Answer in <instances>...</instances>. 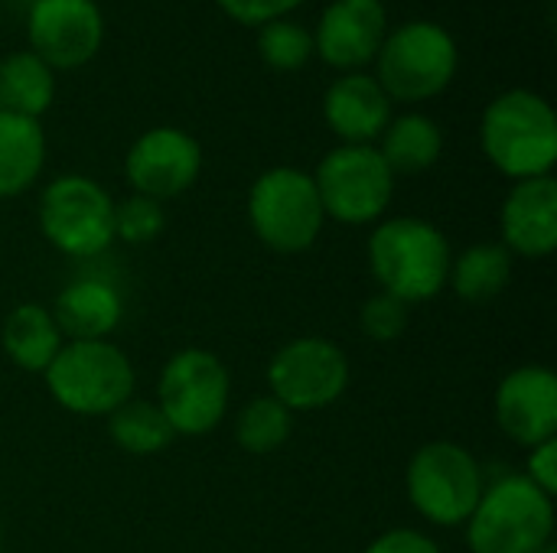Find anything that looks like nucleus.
I'll return each mask as SVG.
<instances>
[{
	"mask_svg": "<svg viewBox=\"0 0 557 553\" xmlns=\"http://www.w3.org/2000/svg\"><path fill=\"white\" fill-rule=\"evenodd\" d=\"M46 134L36 117L0 108V199L23 196L42 173Z\"/></svg>",
	"mask_w": 557,
	"mask_h": 553,
	"instance_id": "obj_19",
	"label": "nucleus"
},
{
	"mask_svg": "<svg viewBox=\"0 0 557 553\" xmlns=\"http://www.w3.org/2000/svg\"><path fill=\"white\" fill-rule=\"evenodd\" d=\"M294 433V414L271 394L251 398L235 417V443L251 456H271L287 447Z\"/></svg>",
	"mask_w": 557,
	"mask_h": 553,
	"instance_id": "obj_25",
	"label": "nucleus"
},
{
	"mask_svg": "<svg viewBox=\"0 0 557 553\" xmlns=\"http://www.w3.org/2000/svg\"><path fill=\"white\" fill-rule=\"evenodd\" d=\"M235 23L245 26H264L271 20H284L290 10H297L304 0H215Z\"/></svg>",
	"mask_w": 557,
	"mask_h": 553,
	"instance_id": "obj_29",
	"label": "nucleus"
},
{
	"mask_svg": "<svg viewBox=\"0 0 557 553\" xmlns=\"http://www.w3.org/2000/svg\"><path fill=\"white\" fill-rule=\"evenodd\" d=\"M0 345L20 372L42 375L52 365V359L59 355V349L65 345V339H62V332H59V326L46 306L20 303L3 319Z\"/></svg>",
	"mask_w": 557,
	"mask_h": 553,
	"instance_id": "obj_20",
	"label": "nucleus"
},
{
	"mask_svg": "<svg viewBox=\"0 0 557 553\" xmlns=\"http://www.w3.org/2000/svg\"><path fill=\"white\" fill-rule=\"evenodd\" d=\"M323 215L339 225H375L395 196V173L372 143H343L310 173Z\"/></svg>",
	"mask_w": 557,
	"mask_h": 553,
	"instance_id": "obj_8",
	"label": "nucleus"
},
{
	"mask_svg": "<svg viewBox=\"0 0 557 553\" xmlns=\"http://www.w3.org/2000/svg\"><path fill=\"white\" fill-rule=\"evenodd\" d=\"M366 553H441V548L434 538H428L418 528H392V531H382L366 548Z\"/></svg>",
	"mask_w": 557,
	"mask_h": 553,
	"instance_id": "obj_31",
	"label": "nucleus"
},
{
	"mask_svg": "<svg viewBox=\"0 0 557 553\" xmlns=\"http://www.w3.org/2000/svg\"><path fill=\"white\" fill-rule=\"evenodd\" d=\"M29 52L52 72H72L95 59L104 39V20L95 0H33L26 16Z\"/></svg>",
	"mask_w": 557,
	"mask_h": 553,
	"instance_id": "obj_12",
	"label": "nucleus"
},
{
	"mask_svg": "<svg viewBox=\"0 0 557 553\" xmlns=\"http://www.w3.org/2000/svg\"><path fill=\"white\" fill-rule=\"evenodd\" d=\"M463 528L470 553H542L555 544V499L522 473L499 476L486 482Z\"/></svg>",
	"mask_w": 557,
	"mask_h": 553,
	"instance_id": "obj_3",
	"label": "nucleus"
},
{
	"mask_svg": "<svg viewBox=\"0 0 557 553\" xmlns=\"http://www.w3.org/2000/svg\"><path fill=\"white\" fill-rule=\"evenodd\" d=\"M349 355L323 336L284 342L268 365V388L290 414H310L336 404L349 388Z\"/></svg>",
	"mask_w": 557,
	"mask_h": 553,
	"instance_id": "obj_11",
	"label": "nucleus"
},
{
	"mask_svg": "<svg viewBox=\"0 0 557 553\" xmlns=\"http://www.w3.org/2000/svg\"><path fill=\"white\" fill-rule=\"evenodd\" d=\"M535 489H542L545 495L555 499L557 492V437L555 440H545L539 447L529 450V463H525V473H522Z\"/></svg>",
	"mask_w": 557,
	"mask_h": 553,
	"instance_id": "obj_30",
	"label": "nucleus"
},
{
	"mask_svg": "<svg viewBox=\"0 0 557 553\" xmlns=\"http://www.w3.org/2000/svg\"><path fill=\"white\" fill-rule=\"evenodd\" d=\"M542 553H557V548H555V544H548V548H545Z\"/></svg>",
	"mask_w": 557,
	"mask_h": 553,
	"instance_id": "obj_32",
	"label": "nucleus"
},
{
	"mask_svg": "<svg viewBox=\"0 0 557 553\" xmlns=\"http://www.w3.org/2000/svg\"><path fill=\"white\" fill-rule=\"evenodd\" d=\"M382 160L395 176H414L431 169L441 153H444V134L437 121L428 114H401L392 117L388 127L382 130Z\"/></svg>",
	"mask_w": 557,
	"mask_h": 553,
	"instance_id": "obj_21",
	"label": "nucleus"
},
{
	"mask_svg": "<svg viewBox=\"0 0 557 553\" xmlns=\"http://www.w3.org/2000/svg\"><path fill=\"white\" fill-rule=\"evenodd\" d=\"M366 257L382 293H392L408 306L441 297L454 264L447 235L434 222L414 215L379 222L369 235Z\"/></svg>",
	"mask_w": 557,
	"mask_h": 553,
	"instance_id": "obj_1",
	"label": "nucleus"
},
{
	"mask_svg": "<svg viewBox=\"0 0 557 553\" xmlns=\"http://www.w3.org/2000/svg\"><path fill=\"white\" fill-rule=\"evenodd\" d=\"M512 280V254L503 244H470L450 264L454 293L463 303H490L496 300Z\"/></svg>",
	"mask_w": 557,
	"mask_h": 553,
	"instance_id": "obj_23",
	"label": "nucleus"
},
{
	"mask_svg": "<svg viewBox=\"0 0 557 553\" xmlns=\"http://www.w3.org/2000/svg\"><path fill=\"white\" fill-rule=\"evenodd\" d=\"M55 98V72L26 52H10L0 59V108L23 114V117H42Z\"/></svg>",
	"mask_w": 557,
	"mask_h": 553,
	"instance_id": "obj_22",
	"label": "nucleus"
},
{
	"mask_svg": "<svg viewBox=\"0 0 557 553\" xmlns=\"http://www.w3.org/2000/svg\"><path fill=\"white\" fill-rule=\"evenodd\" d=\"M52 401L78 417H108L134 398V365L108 339L65 342L42 372Z\"/></svg>",
	"mask_w": 557,
	"mask_h": 553,
	"instance_id": "obj_4",
	"label": "nucleus"
},
{
	"mask_svg": "<svg viewBox=\"0 0 557 553\" xmlns=\"http://www.w3.org/2000/svg\"><path fill=\"white\" fill-rule=\"evenodd\" d=\"M483 489L486 476L480 460L454 440H431L418 447L405 473L411 508L437 528H463L483 499Z\"/></svg>",
	"mask_w": 557,
	"mask_h": 553,
	"instance_id": "obj_5",
	"label": "nucleus"
},
{
	"mask_svg": "<svg viewBox=\"0 0 557 553\" xmlns=\"http://www.w3.org/2000/svg\"><path fill=\"white\" fill-rule=\"evenodd\" d=\"M258 55L268 68L274 72H297L310 62L313 55V36L290 23V20H271L258 26Z\"/></svg>",
	"mask_w": 557,
	"mask_h": 553,
	"instance_id": "obj_26",
	"label": "nucleus"
},
{
	"mask_svg": "<svg viewBox=\"0 0 557 553\" xmlns=\"http://www.w3.org/2000/svg\"><path fill=\"white\" fill-rule=\"evenodd\" d=\"M385 36L388 13L382 0H333L313 33V52L346 75L375 62Z\"/></svg>",
	"mask_w": 557,
	"mask_h": 553,
	"instance_id": "obj_15",
	"label": "nucleus"
},
{
	"mask_svg": "<svg viewBox=\"0 0 557 553\" xmlns=\"http://www.w3.org/2000/svg\"><path fill=\"white\" fill-rule=\"evenodd\" d=\"M323 121L343 143H375L392 121V101L375 75L346 72L323 95Z\"/></svg>",
	"mask_w": 557,
	"mask_h": 553,
	"instance_id": "obj_17",
	"label": "nucleus"
},
{
	"mask_svg": "<svg viewBox=\"0 0 557 553\" xmlns=\"http://www.w3.org/2000/svg\"><path fill=\"white\" fill-rule=\"evenodd\" d=\"M39 231L65 257H98L114 241V199L88 176H59L39 196Z\"/></svg>",
	"mask_w": 557,
	"mask_h": 553,
	"instance_id": "obj_10",
	"label": "nucleus"
},
{
	"mask_svg": "<svg viewBox=\"0 0 557 553\" xmlns=\"http://www.w3.org/2000/svg\"><path fill=\"white\" fill-rule=\"evenodd\" d=\"M202 173V147L193 134L180 127H150L140 134L127 156L124 176L137 196L147 199H176L196 186Z\"/></svg>",
	"mask_w": 557,
	"mask_h": 553,
	"instance_id": "obj_13",
	"label": "nucleus"
},
{
	"mask_svg": "<svg viewBox=\"0 0 557 553\" xmlns=\"http://www.w3.org/2000/svg\"><path fill=\"white\" fill-rule=\"evenodd\" d=\"M375 81L388 95V101L418 104L437 98L457 75V42L441 23L411 20L385 36L379 55Z\"/></svg>",
	"mask_w": 557,
	"mask_h": 553,
	"instance_id": "obj_6",
	"label": "nucleus"
},
{
	"mask_svg": "<svg viewBox=\"0 0 557 553\" xmlns=\"http://www.w3.org/2000/svg\"><path fill=\"white\" fill-rule=\"evenodd\" d=\"M248 222L258 241L277 254L313 248L326 225L313 176L297 166L264 169L248 192Z\"/></svg>",
	"mask_w": 557,
	"mask_h": 553,
	"instance_id": "obj_7",
	"label": "nucleus"
},
{
	"mask_svg": "<svg viewBox=\"0 0 557 553\" xmlns=\"http://www.w3.org/2000/svg\"><path fill=\"white\" fill-rule=\"evenodd\" d=\"M496 427L519 447L532 450L557 437V378L545 365L512 368L493 398Z\"/></svg>",
	"mask_w": 557,
	"mask_h": 553,
	"instance_id": "obj_14",
	"label": "nucleus"
},
{
	"mask_svg": "<svg viewBox=\"0 0 557 553\" xmlns=\"http://www.w3.org/2000/svg\"><path fill=\"white\" fill-rule=\"evenodd\" d=\"M359 326L362 332L372 339V342H395L405 336L408 329V303L395 300L392 293H372L366 303H362V313H359Z\"/></svg>",
	"mask_w": 557,
	"mask_h": 553,
	"instance_id": "obj_28",
	"label": "nucleus"
},
{
	"mask_svg": "<svg viewBox=\"0 0 557 553\" xmlns=\"http://www.w3.org/2000/svg\"><path fill=\"white\" fill-rule=\"evenodd\" d=\"M503 248L516 257H548L557 248V183L555 176L522 179L509 189L499 209Z\"/></svg>",
	"mask_w": 557,
	"mask_h": 553,
	"instance_id": "obj_16",
	"label": "nucleus"
},
{
	"mask_svg": "<svg viewBox=\"0 0 557 553\" xmlns=\"http://www.w3.org/2000/svg\"><path fill=\"white\" fill-rule=\"evenodd\" d=\"M108 433L114 447H121L131 456L163 453L176 440L163 411L153 401H137V398L124 401L114 414H108Z\"/></svg>",
	"mask_w": 557,
	"mask_h": 553,
	"instance_id": "obj_24",
	"label": "nucleus"
},
{
	"mask_svg": "<svg viewBox=\"0 0 557 553\" xmlns=\"http://www.w3.org/2000/svg\"><path fill=\"white\" fill-rule=\"evenodd\" d=\"M166 228L163 202L147 196H127L114 205V238L124 244H150Z\"/></svg>",
	"mask_w": 557,
	"mask_h": 553,
	"instance_id": "obj_27",
	"label": "nucleus"
},
{
	"mask_svg": "<svg viewBox=\"0 0 557 553\" xmlns=\"http://www.w3.org/2000/svg\"><path fill=\"white\" fill-rule=\"evenodd\" d=\"M49 313L65 342H91L108 339L117 329L124 300L114 284L101 277H78L55 297Z\"/></svg>",
	"mask_w": 557,
	"mask_h": 553,
	"instance_id": "obj_18",
	"label": "nucleus"
},
{
	"mask_svg": "<svg viewBox=\"0 0 557 553\" xmlns=\"http://www.w3.org/2000/svg\"><path fill=\"white\" fill-rule=\"evenodd\" d=\"M480 143L486 160L516 183L552 176L557 163L555 108L529 88H509L483 111Z\"/></svg>",
	"mask_w": 557,
	"mask_h": 553,
	"instance_id": "obj_2",
	"label": "nucleus"
},
{
	"mask_svg": "<svg viewBox=\"0 0 557 553\" xmlns=\"http://www.w3.org/2000/svg\"><path fill=\"white\" fill-rule=\"evenodd\" d=\"M0 551H3V525H0Z\"/></svg>",
	"mask_w": 557,
	"mask_h": 553,
	"instance_id": "obj_33",
	"label": "nucleus"
},
{
	"mask_svg": "<svg viewBox=\"0 0 557 553\" xmlns=\"http://www.w3.org/2000/svg\"><path fill=\"white\" fill-rule=\"evenodd\" d=\"M232 378L219 355L206 349L176 352L157 378V407L176 437L212 433L228 411Z\"/></svg>",
	"mask_w": 557,
	"mask_h": 553,
	"instance_id": "obj_9",
	"label": "nucleus"
}]
</instances>
